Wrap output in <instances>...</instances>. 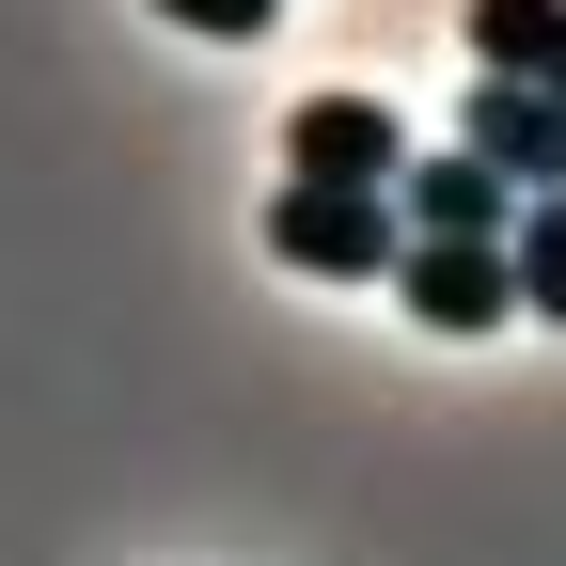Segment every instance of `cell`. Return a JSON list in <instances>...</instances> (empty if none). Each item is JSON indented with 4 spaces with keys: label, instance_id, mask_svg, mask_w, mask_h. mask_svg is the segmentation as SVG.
I'll use <instances>...</instances> for the list:
<instances>
[{
    "label": "cell",
    "instance_id": "cell-1",
    "mask_svg": "<svg viewBox=\"0 0 566 566\" xmlns=\"http://www.w3.org/2000/svg\"><path fill=\"white\" fill-rule=\"evenodd\" d=\"M268 252L300 268V283H394V189H283L268 205Z\"/></svg>",
    "mask_w": 566,
    "mask_h": 566
},
{
    "label": "cell",
    "instance_id": "cell-2",
    "mask_svg": "<svg viewBox=\"0 0 566 566\" xmlns=\"http://www.w3.org/2000/svg\"><path fill=\"white\" fill-rule=\"evenodd\" d=\"M409 174V126L378 95H300L283 111V189H394Z\"/></svg>",
    "mask_w": 566,
    "mask_h": 566
},
{
    "label": "cell",
    "instance_id": "cell-3",
    "mask_svg": "<svg viewBox=\"0 0 566 566\" xmlns=\"http://www.w3.org/2000/svg\"><path fill=\"white\" fill-rule=\"evenodd\" d=\"M457 158H488L520 205H551L566 189V95H520V80H472L457 95Z\"/></svg>",
    "mask_w": 566,
    "mask_h": 566
},
{
    "label": "cell",
    "instance_id": "cell-4",
    "mask_svg": "<svg viewBox=\"0 0 566 566\" xmlns=\"http://www.w3.org/2000/svg\"><path fill=\"white\" fill-rule=\"evenodd\" d=\"M394 237H457V252H504V237H520V189L488 174V158H457V142H441V158H409V174H394Z\"/></svg>",
    "mask_w": 566,
    "mask_h": 566
},
{
    "label": "cell",
    "instance_id": "cell-5",
    "mask_svg": "<svg viewBox=\"0 0 566 566\" xmlns=\"http://www.w3.org/2000/svg\"><path fill=\"white\" fill-rule=\"evenodd\" d=\"M394 300H409L424 331H504V315H520V268H504V252H457V237H409V252H394Z\"/></svg>",
    "mask_w": 566,
    "mask_h": 566
},
{
    "label": "cell",
    "instance_id": "cell-6",
    "mask_svg": "<svg viewBox=\"0 0 566 566\" xmlns=\"http://www.w3.org/2000/svg\"><path fill=\"white\" fill-rule=\"evenodd\" d=\"M472 80L566 95V0H472Z\"/></svg>",
    "mask_w": 566,
    "mask_h": 566
},
{
    "label": "cell",
    "instance_id": "cell-7",
    "mask_svg": "<svg viewBox=\"0 0 566 566\" xmlns=\"http://www.w3.org/2000/svg\"><path fill=\"white\" fill-rule=\"evenodd\" d=\"M504 268H520V315H551V331H566V189H551V205H520Z\"/></svg>",
    "mask_w": 566,
    "mask_h": 566
},
{
    "label": "cell",
    "instance_id": "cell-8",
    "mask_svg": "<svg viewBox=\"0 0 566 566\" xmlns=\"http://www.w3.org/2000/svg\"><path fill=\"white\" fill-rule=\"evenodd\" d=\"M158 17H189V32H221V48H237V32H268V17H283V0H158Z\"/></svg>",
    "mask_w": 566,
    "mask_h": 566
}]
</instances>
